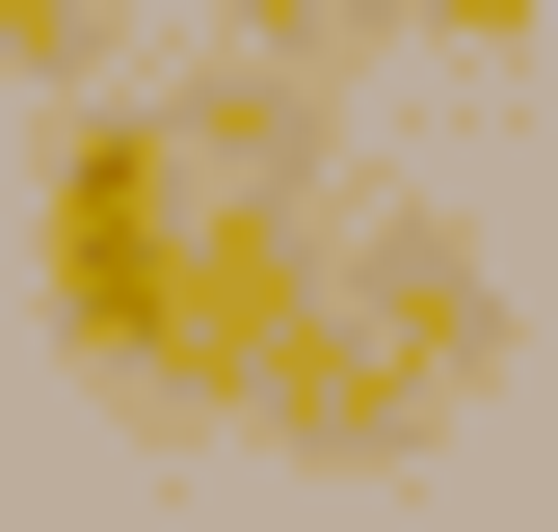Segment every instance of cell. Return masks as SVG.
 <instances>
[{"label": "cell", "mask_w": 558, "mask_h": 532, "mask_svg": "<svg viewBox=\"0 0 558 532\" xmlns=\"http://www.w3.org/2000/svg\"><path fill=\"white\" fill-rule=\"evenodd\" d=\"M478 373H506V266H478V240H373V266H319V399H293V452H426Z\"/></svg>", "instance_id": "cell-1"}, {"label": "cell", "mask_w": 558, "mask_h": 532, "mask_svg": "<svg viewBox=\"0 0 558 532\" xmlns=\"http://www.w3.org/2000/svg\"><path fill=\"white\" fill-rule=\"evenodd\" d=\"M27 293H53V347H81V373L160 399V319H186V160H160V107H81V133H53Z\"/></svg>", "instance_id": "cell-2"}, {"label": "cell", "mask_w": 558, "mask_h": 532, "mask_svg": "<svg viewBox=\"0 0 558 532\" xmlns=\"http://www.w3.org/2000/svg\"><path fill=\"white\" fill-rule=\"evenodd\" d=\"M399 27H426V53H532L558 0H399Z\"/></svg>", "instance_id": "cell-3"}, {"label": "cell", "mask_w": 558, "mask_h": 532, "mask_svg": "<svg viewBox=\"0 0 558 532\" xmlns=\"http://www.w3.org/2000/svg\"><path fill=\"white\" fill-rule=\"evenodd\" d=\"M0 81H81V0H0Z\"/></svg>", "instance_id": "cell-4"}]
</instances>
